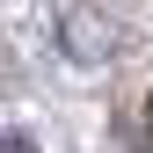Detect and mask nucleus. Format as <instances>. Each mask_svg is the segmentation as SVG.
Wrapping results in <instances>:
<instances>
[{
  "label": "nucleus",
  "instance_id": "f257e3e1",
  "mask_svg": "<svg viewBox=\"0 0 153 153\" xmlns=\"http://www.w3.org/2000/svg\"><path fill=\"white\" fill-rule=\"evenodd\" d=\"M0 153H36V139L29 131H0Z\"/></svg>",
  "mask_w": 153,
  "mask_h": 153
}]
</instances>
